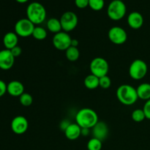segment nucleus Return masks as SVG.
Here are the masks:
<instances>
[{
  "label": "nucleus",
  "instance_id": "23",
  "mask_svg": "<svg viewBox=\"0 0 150 150\" xmlns=\"http://www.w3.org/2000/svg\"><path fill=\"white\" fill-rule=\"evenodd\" d=\"M131 118L136 122H142L146 119V116L143 109L137 108L132 112Z\"/></svg>",
  "mask_w": 150,
  "mask_h": 150
},
{
  "label": "nucleus",
  "instance_id": "29",
  "mask_svg": "<svg viewBox=\"0 0 150 150\" xmlns=\"http://www.w3.org/2000/svg\"><path fill=\"white\" fill-rule=\"evenodd\" d=\"M143 110L144 111L146 119L150 120V99L146 101L144 105Z\"/></svg>",
  "mask_w": 150,
  "mask_h": 150
},
{
  "label": "nucleus",
  "instance_id": "20",
  "mask_svg": "<svg viewBox=\"0 0 150 150\" xmlns=\"http://www.w3.org/2000/svg\"><path fill=\"white\" fill-rule=\"evenodd\" d=\"M83 83L86 89L91 90L95 89L99 87V78L92 74H89L84 79Z\"/></svg>",
  "mask_w": 150,
  "mask_h": 150
},
{
  "label": "nucleus",
  "instance_id": "16",
  "mask_svg": "<svg viewBox=\"0 0 150 150\" xmlns=\"http://www.w3.org/2000/svg\"><path fill=\"white\" fill-rule=\"evenodd\" d=\"M64 132L67 139L74 141L81 136V127L77 123H70Z\"/></svg>",
  "mask_w": 150,
  "mask_h": 150
},
{
  "label": "nucleus",
  "instance_id": "5",
  "mask_svg": "<svg viewBox=\"0 0 150 150\" xmlns=\"http://www.w3.org/2000/svg\"><path fill=\"white\" fill-rule=\"evenodd\" d=\"M91 74L98 78L107 76L109 70L108 62L103 57H95L91 61L89 64Z\"/></svg>",
  "mask_w": 150,
  "mask_h": 150
},
{
  "label": "nucleus",
  "instance_id": "4",
  "mask_svg": "<svg viewBox=\"0 0 150 150\" xmlns=\"http://www.w3.org/2000/svg\"><path fill=\"white\" fill-rule=\"evenodd\" d=\"M127 7L125 4L121 0H113L108 4L107 15L113 21H120L125 16Z\"/></svg>",
  "mask_w": 150,
  "mask_h": 150
},
{
  "label": "nucleus",
  "instance_id": "27",
  "mask_svg": "<svg viewBox=\"0 0 150 150\" xmlns=\"http://www.w3.org/2000/svg\"><path fill=\"white\" fill-rule=\"evenodd\" d=\"M111 86V80L109 76H105L99 78V86L103 89H107Z\"/></svg>",
  "mask_w": 150,
  "mask_h": 150
},
{
  "label": "nucleus",
  "instance_id": "14",
  "mask_svg": "<svg viewBox=\"0 0 150 150\" xmlns=\"http://www.w3.org/2000/svg\"><path fill=\"white\" fill-rule=\"evenodd\" d=\"M127 23L129 26L133 29H139L143 26L144 17L139 12H132L127 17Z\"/></svg>",
  "mask_w": 150,
  "mask_h": 150
},
{
  "label": "nucleus",
  "instance_id": "36",
  "mask_svg": "<svg viewBox=\"0 0 150 150\" xmlns=\"http://www.w3.org/2000/svg\"><path fill=\"white\" fill-rule=\"evenodd\" d=\"M121 1H123V0H121Z\"/></svg>",
  "mask_w": 150,
  "mask_h": 150
},
{
  "label": "nucleus",
  "instance_id": "19",
  "mask_svg": "<svg viewBox=\"0 0 150 150\" xmlns=\"http://www.w3.org/2000/svg\"><path fill=\"white\" fill-rule=\"evenodd\" d=\"M46 25L47 29L50 32L54 34H57L62 32V29L60 20L59 19L56 18H51L48 19Z\"/></svg>",
  "mask_w": 150,
  "mask_h": 150
},
{
  "label": "nucleus",
  "instance_id": "1",
  "mask_svg": "<svg viewBox=\"0 0 150 150\" xmlns=\"http://www.w3.org/2000/svg\"><path fill=\"white\" fill-rule=\"evenodd\" d=\"M76 121L81 128L91 129L98 122L99 120L95 111L92 108H83L76 114Z\"/></svg>",
  "mask_w": 150,
  "mask_h": 150
},
{
  "label": "nucleus",
  "instance_id": "35",
  "mask_svg": "<svg viewBox=\"0 0 150 150\" xmlns=\"http://www.w3.org/2000/svg\"><path fill=\"white\" fill-rule=\"evenodd\" d=\"M16 1H17V2L20 3V4H24V3L27 2L29 0H16Z\"/></svg>",
  "mask_w": 150,
  "mask_h": 150
},
{
  "label": "nucleus",
  "instance_id": "12",
  "mask_svg": "<svg viewBox=\"0 0 150 150\" xmlns=\"http://www.w3.org/2000/svg\"><path fill=\"white\" fill-rule=\"evenodd\" d=\"M15 62V57L10 50L4 49L0 51V69L8 70L13 67Z\"/></svg>",
  "mask_w": 150,
  "mask_h": 150
},
{
  "label": "nucleus",
  "instance_id": "6",
  "mask_svg": "<svg viewBox=\"0 0 150 150\" xmlns=\"http://www.w3.org/2000/svg\"><path fill=\"white\" fill-rule=\"evenodd\" d=\"M129 75L134 80H142L147 74L148 66L144 60L135 59L129 67Z\"/></svg>",
  "mask_w": 150,
  "mask_h": 150
},
{
  "label": "nucleus",
  "instance_id": "2",
  "mask_svg": "<svg viewBox=\"0 0 150 150\" xmlns=\"http://www.w3.org/2000/svg\"><path fill=\"white\" fill-rule=\"evenodd\" d=\"M116 95L119 101L125 105H133L139 99L136 89L129 84H122L119 86Z\"/></svg>",
  "mask_w": 150,
  "mask_h": 150
},
{
  "label": "nucleus",
  "instance_id": "3",
  "mask_svg": "<svg viewBox=\"0 0 150 150\" xmlns=\"http://www.w3.org/2000/svg\"><path fill=\"white\" fill-rule=\"evenodd\" d=\"M46 14L44 6L38 1L30 3L26 8V17L35 25L42 23L45 20Z\"/></svg>",
  "mask_w": 150,
  "mask_h": 150
},
{
  "label": "nucleus",
  "instance_id": "26",
  "mask_svg": "<svg viewBox=\"0 0 150 150\" xmlns=\"http://www.w3.org/2000/svg\"><path fill=\"white\" fill-rule=\"evenodd\" d=\"M105 5L104 0H89V7L95 11L103 10Z\"/></svg>",
  "mask_w": 150,
  "mask_h": 150
},
{
  "label": "nucleus",
  "instance_id": "28",
  "mask_svg": "<svg viewBox=\"0 0 150 150\" xmlns=\"http://www.w3.org/2000/svg\"><path fill=\"white\" fill-rule=\"evenodd\" d=\"M75 4L78 8L84 9L89 6V0H75Z\"/></svg>",
  "mask_w": 150,
  "mask_h": 150
},
{
  "label": "nucleus",
  "instance_id": "15",
  "mask_svg": "<svg viewBox=\"0 0 150 150\" xmlns=\"http://www.w3.org/2000/svg\"><path fill=\"white\" fill-rule=\"evenodd\" d=\"M7 92L13 97H20L24 93V86L18 81H12L7 84Z\"/></svg>",
  "mask_w": 150,
  "mask_h": 150
},
{
  "label": "nucleus",
  "instance_id": "30",
  "mask_svg": "<svg viewBox=\"0 0 150 150\" xmlns=\"http://www.w3.org/2000/svg\"><path fill=\"white\" fill-rule=\"evenodd\" d=\"M7 84H6L5 82L0 79V98L7 92Z\"/></svg>",
  "mask_w": 150,
  "mask_h": 150
},
{
  "label": "nucleus",
  "instance_id": "21",
  "mask_svg": "<svg viewBox=\"0 0 150 150\" xmlns=\"http://www.w3.org/2000/svg\"><path fill=\"white\" fill-rule=\"evenodd\" d=\"M65 56L67 60L70 62H76L80 57L79 48L76 47L70 46L65 51Z\"/></svg>",
  "mask_w": 150,
  "mask_h": 150
},
{
  "label": "nucleus",
  "instance_id": "33",
  "mask_svg": "<svg viewBox=\"0 0 150 150\" xmlns=\"http://www.w3.org/2000/svg\"><path fill=\"white\" fill-rule=\"evenodd\" d=\"M90 133V129L88 128H81V136H86Z\"/></svg>",
  "mask_w": 150,
  "mask_h": 150
},
{
  "label": "nucleus",
  "instance_id": "17",
  "mask_svg": "<svg viewBox=\"0 0 150 150\" xmlns=\"http://www.w3.org/2000/svg\"><path fill=\"white\" fill-rule=\"evenodd\" d=\"M18 42V36L16 35V32H7L3 38V44L5 47V49L11 50L14 47L17 46Z\"/></svg>",
  "mask_w": 150,
  "mask_h": 150
},
{
  "label": "nucleus",
  "instance_id": "34",
  "mask_svg": "<svg viewBox=\"0 0 150 150\" xmlns=\"http://www.w3.org/2000/svg\"><path fill=\"white\" fill-rule=\"evenodd\" d=\"M79 45V40H78L72 39V40H71V45H70V46L76 47V48H78Z\"/></svg>",
  "mask_w": 150,
  "mask_h": 150
},
{
  "label": "nucleus",
  "instance_id": "24",
  "mask_svg": "<svg viewBox=\"0 0 150 150\" xmlns=\"http://www.w3.org/2000/svg\"><path fill=\"white\" fill-rule=\"evenodd\" d=\"M102 146V141L94 137L91 139L87 143L88 150H101Z\"/></svg>",
  "mask_w": 150,
  "mask_h": 150
},
{
  "label": "nucleus",
  "instance_id": "8",
  "mask_svg": "<svg viewBox=\"0 0 150 150\" xmlns=\"http://www.w3.org/2000/svg\"><path fill=\"white\" fill-rule=\"evenodd\" d=\"M59 20L61 22L62 30L65 32L74 30L79 23L77 15L73 11H67L64 13L62 15Z\"/></svg>",
  "mask_w": 150,
  "mask_h": 150
},
{
  "label": "nucleus",
  "instance_id": "31",
  "mask_svg": "<svg viewBox=\"0 0 150 150\" xmlns=\"http://www.w3.org/2000/svg\"><path fill=\"white\" fill-rule=\"evenodd\" d=\"M10 51H11V53H12V54L13 55V57L16 58V57H19V56L21 54L22 49L20 46L17 45V46H16V47H14L13 48H12V49L10 50Z\"/></svg>",
  "mask_w": 150,
  "mask_h": 150
},
{
  "label": "nucleus",
  "instance_id": "9",
  "mask_svg": "<svg viewBox=\"0 0 150 150\" xmlns=\"http://www.w3.org/2000/svg\"><path fill=\"white\" fill-rule=\"evenodd\" d=\"M72 38L67 32H60L53 37L52 42L55 48L59 51H66L71 45Z\"/></svg>",
  "mask_w": 150,
  "mask_h": 150
},
{
  "label": "nucleus",
  "instance_id": "10",
  "mask_svg": "<svg viewBox=\"0 0 150 150\" xmlns=\"http://www.w3.org/2000/svg\"><path fill=\"white\" fill-rule=\"evenodd\" d=\"M109 40L115 45L124 44L127 40V34L123 28L120 26H113L108 32Z\"/></svg>",
  "mask_w": 150,
  "mask_h": 150
},
{
  "label": "nucleus",
  "instance_id": "7",
  "mask_svg": "<svg viewBox=\"0 0 150 150\" xmlns=\"http://www.w3.org/2000/svg\"><path fill=\"white\" fill-rule=\"evenodd\" d=\"M35 27V24L26 18L18 21L15 24L14 29L15 32L18 37L28 38L29 36H32Z\"/></svg>",
  "mask_w": 150,
  "mask_h": 150
},
{
  "label": "nucleus",
  "instance_id": "11",
  "mask_svg": "<svg viewBox=\"0 0 150 150\" xmlns=\"http://www.w3.org/2000/svg\"><path fill=\"white\" fill-rule=\"evenodd\" d=\"M10 126L13 133L17 135H22L27 131L29 122L23 116H17L13 119Z\"/></svg>",
  "mask_w": 150,
  "mask_h": 150
},
{
  "label": "nucleus",
  "instance_id": "32",
  "mask_svg": "<svg viewBox=\"0 0 150 150\" xmlns=\"http://www.w3.org/2000/svg\"><path fill=\"white\" fill-rule=\"evenodd\" d=\"M70 122L68 121V120H62V122L60 123V128H61L62 130L64 131V130H66V128H67V127L70 125Z\"/></svg>",
  "mask_w": 150,
  "mask_h": 150
},
{
  "label": "nucleus",
  "instance_id": "25",
  "mask_svg": "<svg viewBox=\"0 0 150 150\" xmlns=\"http://www.w3.org/2000/svg\"><path fill=\"white\" fill-rule=\"evenodd\" d=\"M19 101L23 106L29 107L33 103V98L30 94L24 92L19 97Z\"/></svg>",
  "mask_w": 150,
  "mask_h": 150
},
{
  "label": "nucleus",
  "instance_id": "18",
  "mask_svg": "<svg viewBox=\"0 0 150 150\" xmlns=\"http://www.w3.org/2000/svg\"><path fill=\"white\" fill-rule=\"evenodd\" d=\"M138 97L142 100H148L150 99V83H141L136 89Z\"/></svg>",
  "mask_w": 150,
  "mask_h": 150
},
{
  "label": "nucleus",
  "instance_id": "13",
  "mask_svg": "<svg viewBox=\"0 0 150 150\" xmlns=\"http://www.w3.org/2000/svg\"><path fill=\"white\" fill-rule=\"evenodd\" d=\"M92 135L94 138L100 141L105 140L108 135V127L105 122L98 121V122L92 127Z\"/></svg>",
  "mask_w": 150,
  "mask_h": 150
},
{
  "label": "nucleus",
  "instance_id": "22",
  "mask_svg": "<svg viewBox=\"0 0 150 150\" xmlns=\"http://www.w3.org/2000/svg\"><path fill=\"white\" fill-rule=\"evenodd\" d=\"M32 37L38 40H43L47 37V31L41 26H35Z\"/></svg>",
  "mask_w": 150,
  "mask_h": 150
}]
</instances>
